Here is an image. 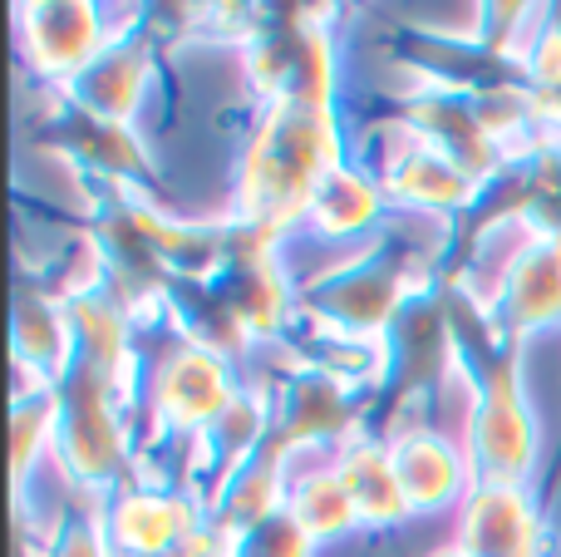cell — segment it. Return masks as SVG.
<instances>
[{"label": "cell", "instance_id": "obj_5", "mask_svg": "<svg viewBox=\"0 0 561 557\" xmlns=\"http://www.w3.org/2000/svg\"><path fill=\"white\" fill-rule=\"evenodd\" d=\"M242 75L256 109L340 104V5H262Z\"/></svg>", "mask_w": 561, "mask_h": 557}, {"label": "cell", "instance_id": "obj_28", "mask_svg": "<svg viewBox=\"0 0 561 557\" xmlns=\"http://www.w3.org/2000/svg\"><path fill=\"white\" fill-rule=\"evenodd\" d=\"M428 557H468V553L458 548V543H444V548H438V553H428Z\"/></svg>", "mask_w": 561, "mask_h": 557}, {"label": "cell", "instance_id": "obj_13", "mask_svg": "<svg viewBox=\"0 0 561 557\" xmlns=\"http://www.w3.org/2000/svg\"><path fill=\"white\" fill-rule=\"evenodd\" d=\"M99 509H104V528L114 538L118 557H168L178 543H187L197 528H207L203 493L178 489V484L128 479Z\"/></svg>", "mask_w": 561, "mask_h": 557}, {"label": "cell", "instance_id": "obj_17", "mask_svg": "<svg viewBox=\"0 0 561 557\" xmlns=\"http://www.w3.org/2000/svg\"><path fill=\"white\" fill-rule=\"evenodd\" d=\"M468 217L523 223L542 237H561V144L557 138H542L523 158H513V168L493 187H483V197H478V207Z\"/></svg>", "mask_w": 561, "mask_h": 557}, {"label": "cell", "instance_id": "obj_26", "mask_svg": "<svg viewBox=\"0 0 561 557\" xmlns=\"http://www.w3.org/2000/svg\"><path fill=\"white\" fill-rule=\"evenodd\" d=\"M316 553H320V543L286 509L276 519L256 523L247 538H237V557H316Z\"/></svg>", "mask_w": 561, "mask_h": 557}, {"label": "cell", "instance_id": "obj_3", "mask_svg": "<svg viewBox=\"0 0 561 557\" xmlns=\"http://www.w3.org/2000/svg\"><path fill=\"white\" fill-rule=\"evenodd\" d=\"M444 272V232L409 237L394 223L365 242L355 257L335 262L316 282L300 286L296 321H310L320 331H340L355 341H385L409 302Z\"/></svg>", "mask_w": 561, "mask_h": 557}, {"label": "cell", "instance_id": "obj_20", "mask_svg": "<svg viewBox=\"0 0 561 557\" xmlns=\"http://www.w3.org/2000/svg\"><path fill=\"white\" fill-rule=\"evenodd\" d=\"M389 217H394V207H389L375 168L365 158H350L320 183L306 227L325 242H375L389 227Z\"/></svg>", "mask_w": 561, "mask_h": 557}, {"label": "cell", "instance_id": "obj_24", "mask_svg": "<svg viewBox=\"0 0 561 557\" xmlns=\"http://www.w3.org/2000/svg\"><path fill=\"white\" fill-rule=\"evenodd\" d=\"M55 450V385L15 380V405H10V484L15 503L30 499V479Z\"/></svg>", "mask_w": 561, "mask_h": 557}, {"label": "cell", "instance_id": "obj_9", "mask_svg": "<svg viewBox=\"0 0 561 557\" xmlns=\"http://www.w3.org/2000/svg\"><path fill=\"white\" fill-rule=\"evenodd\" d=\"M183 25V15H163V10H128L118 20V35L108 39V49L59 94L69 104L89 109L99 118H114V124L138 128L153 104L158 75H163V39L168 30Z\"/></svg>", "mask_w": 561, "mask_h": 557}, {"label": "cell", "instance_id": "obj_15", "mask_svg": "<svg viewBox=\"0 0 561 557\" xmlns=\"http://www.w3.org/2000/svg\"><path fill=\"white\" fill-rule=\"evenodd\" d=\"M389 450H394V469L409 493L414 519H434V513L463 509V499L478 484V469H473V454H468L458 430H444V424H434V420L404 424V430L389 434Z\"/></svg>", "mask_w": 561, "mask_h": 557}, {"label": "cell", "instance_id": "obj_27", "mask_svg": "<svg viewBox=\"0 0 561 557\" xmlns=\"http://www.w3.org/2000/svg\"><path fill=\"white\" fill-rule=\"evenodd\" d=\"M537 124H542V134L547 138H557L561 144V84H552V89H537Z\"/></svg>", "mask_w": 561, "mask_h": 557}, {"label": "cell", "instance_id": "obj_19", "mask_svg": "<svg viewBox=\"0 0 561 557\" xmlns=\"http://www.w3.org/2000/svg\"><path fill=\"white\" fill-rule=\"evenodd\" d=\"M75 365V336H69V316L59 292L35 276L15 286V380L30 385H55L59 375Z\"/></svg>", "mask_w": 561, "mask_h": 557}, {"label": "cell", "instance_id": "obj_4", "mask_svg": "<svg viewBox=\"0 0 561 557\" xmlns=\"http://www.w3.org/2000/svg\"><path fill=\"white\" fill-rule=\"evenodd\" d=\"M138 400L114 380L69 365L55 380V450L49 464L79 499L104 503L134 479Z\"/></svg>", "mask_w": 561, "mask_h": 557}, {"label": "cell", "instance_id": "obj_23", "mask_svg": "<svg viewBox=\"0 0 561 557\" xmlns=\"http://www.w3.org/2000/svg\"><path fill=\"white\" fill-rule=\"evenodd\" d=\"M286 513L310 533V538L325 548V543H340L359 528V513L350 489L340 484L330 454L320 464H306V469H290V489H286Z\"/></svg>", "mask_w": 561, "mask_h": 557}, {"label": "cell", "instance_id": "obj_6", "mask_svg": "<svg viewBox=\"0 0 561 557\" xmlns=\"http://www.w3.org/2000/svg\"><path fill=\"white\" fill-rule=\"evenodd\" d=\"M355 158H365V163L375 168V178L394 213L428 217V223L444 227V232H454L478 207V197H483L478 178H468L454 158L438 154V148L428 144L424 134H414L399 114L369 124L355 144Z\"/></svg>", "mask_w": 561, "mask_h": 557}, {"label": "cell", "instance_id": "obj_18", "mask_svg": "<svg viewBox=\"0 0 561 557\" xmlns=\"http://www.w3.org/2000/svg\"><path fill=\"white\" fill-rule=\"evenodd\" d=\"M330 464H335L340 484L350 489L359 513V528L365 533H389L414 523V509H409V493L399 484L394 469V450H389V434L379 430H359L350 434L340 450H330Z\"/></svg>", "mask_w": 561, "mask_h": 557}, {"label": "cell", "instance_id": "obj_2", "mask_svg": "<svg viewBox=\"0 0 561 557\" xmlns=\"http://www.w3.org/2000/svg\"><path fill=\"white\" fill-rule=\"evenodd\" d=\"M444 292H448L458 361H463V380H468V405L458 434H463L468 454H473L478 479L533 484L537 464H542V420H537L533 395H527L523 380V345L507 341L473 296H463L458 286H444Z\"/></svg>", "mask_w": 561, "mask_h": 557}, {"label": "cell", "instance_id": "obj_21", "mask_svg": "<svg viewBox=\"0 0 561 557\" xmlns=\"http://www.w3.org/2000/svg\"><path fill=\"white\" fill-rule=\"evenodd\" d=\"M272 424H276L272 395L262 385H242L237 400L197 434V493L207 499L227 474H237L247 459H256L266 450V440H272Z\"/></svg>", "mask_w": 561, "mask_h": 557}, {"label": "cell", "instance_id": "obj_14", "mask_svg": "<svg viewBox=\"0 0 561 557\" xmlns=\"http://www.w3.org/2000/svg\"><path fill=\"white\" fill-rule=\"evenodd\" d=\"M394 114L404 118L414 134H424L438 154H448L468 178H478L483 187H493L497 178L513 168V154L488 134L483 114H478L473 94H458V89H434V84H414L399 94Z\"/></svg>", "mask_w": 561, "mask_h": 557}, {"label": "cell", "instance_id": "obj_11", "mask_svg": "<svg viewBox=\"0 0 561 557\" xmlns=\"http://www.w3.org/2000/svg\"><path fill=\"white\" fill-rule=\"evenodd\" d=\"M15 35L25 69L49 89H69L118 35V20L89 0H49V5H15Z\"/></svg>", "mask_w": 561, "mask_h": 557}, {"label": "cell", "instance_id": "obj_12", "mask_svg": "<svg viewBox=\"0 0 561 557\" xmlns=\"http://www.w3.org/2000/svg\"><path fill=\"white\" fill-rule=\"evenodd\" d=\"M454 543L468 557H552L557 533L537 503L533 484L478 479L458 509Z\"/></svg>", "mask_w": 561, "mask_h": 557}, {"label": "cell", "instance_id": "obj_8", "mask_svg": "<svg viewBox=\"0 0 561 557\" xmlns=\"http://www.w3.org/2000/svg\"><path fill=\"white\" fill-rule=\"evenodd\" d=\"M266 395H272V450L286 464H296L300 454H330L350 440V434L369 430V414H375V395L355 390V385L335 380V375L316 371V365H300L290 355H280V365L262 375Z\"/></svg>", "mask_w": 561, "mask_h": 557}, {"label": "cell", "instance_id": "obj_22", "mask_svg": "<svg viewBox=\"0 0 561 557\" xmlns=\"http://www.w3.org/2000/svg\"><path fill=\"white\" fill-rule=\"evenodd\" d=\"M286 489H290V464L266 444L256 459H247L237 474H227L203 499L207 523L237 543V538H247L256 523L276 519V513L286 509Z\"/></svg>", "mask_w": 561, "mask_h": 557}, {"label": "cell", "instance_id": "obj_7", "mask_svg": "<svg viewBox=\"0 0 561 557\" xmlns=\"http://www.w3.org/2000/svg\"><path fill=\"white\" fill-rule=\"evenodd\" d=\"M237 361L168 336L163 351L148 355L144 395H138V444L197 440L227 405L237 400Z\"/></svg>", "mask_w": 561, "mask_h": 557}, {"label": "cell", "instance_id": "obj_25", "mask_svg": "<svg viewBox=\"0 0 561 557\" xmlns=\"http://www.w3.org/2000/svg\"><path fill=\"white\" fill-rule=\"evenodd\" d=\"M35 557H118L114 538L104 528V509L94 499H79L69 509H59L55 519L35 528Z\"/></svg>", "mask_w": 561, "mask_h": 557}, {"label": "cell", "instance_id": "obj_16", "mask_svg": "<svg viewBox=\"0 0 561 557\" xmlns=\"http://www.w3.org/2000/svg\"><path fill=\"white\" fill-rule=\"evenodd\" d=\"M483 311L513 345L561 326V237H527Z\"/></svg>", "mask_w": 561, "mask_h": 557}, {"label": "cell", "instance_id": "obj_10", "mask_svg": "<svg viewBox=\"0 0 561 557\" xmlns=\"http://www.w3.org/2000/svg\"><path fill=\"white\" fill-rule=\"evenodd\" d=\"M39 144L55 148L69 168H79L84 187H118V193H148V197L158 187V158L148 148L144 128L99 118L89 109L69 104L65 94L45 99Z\"/></svg>", "mask_w": 561, "mask_h": 557}, {"label": "cell", "instance_id": "obj_1", "mask_svg": "<svg viewBox=\"0 0 561 557\" xmlns=\"http://www.w3.org/2000/svg\"><path fill=\"white\" fill-rule=\"evenodd\" d=\"M355 158L340 104H262L237 148L232 217L290 237L306 227L316 193Z\"/></svg>", "mask_w": 561, "mask_h": 557}]
</instances>
